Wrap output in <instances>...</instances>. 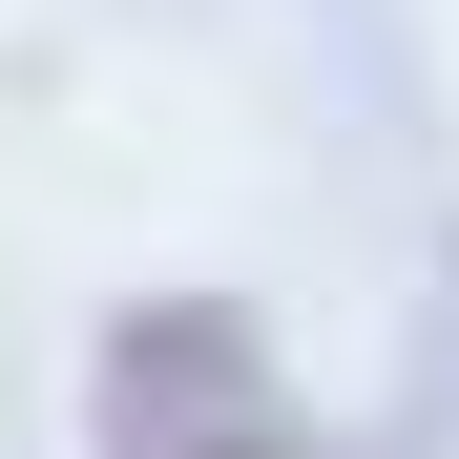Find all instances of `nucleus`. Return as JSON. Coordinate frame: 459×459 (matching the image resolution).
<instances>
[{"instance_id":"nucleus-1","label":"nucleus","mask_w":459,"mask_h":459,"mask_svg":"<svg viewBox=\"0 0 459 459\" xmlns=\"http://www.w3.org/2000/svg\"><path fill=\"white\" fill-rule=\"evenodd\" d=\"M105 418H126V459H334V438H292L251 397V334L230 314H146L105 355Z\"/></svg>"}]
</instances>
